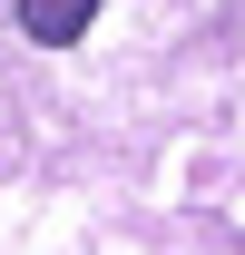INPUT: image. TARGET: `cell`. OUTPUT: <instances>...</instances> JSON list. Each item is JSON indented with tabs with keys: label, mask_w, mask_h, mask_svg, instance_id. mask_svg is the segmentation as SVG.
Listing matches in <instances>:
<instances>
[{
	"label": "cell",
	"mask_w": 245,
	"mask_h": 255,
	"mask_svg": "<svg viewBox=\"0 0 245 255\" xmlns=\"http://www.w3.org/2000/svg\"><path fill=\"white\" fill-rule=\"evenodd\" d=\"M89 20H98V0H20V30H30L39 49H69Z\"/></svg>",
	"instance_id": "cell-1"
}]
</instances>
